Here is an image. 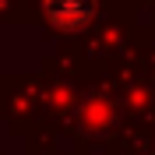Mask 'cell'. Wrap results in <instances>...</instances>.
Wrapping results in <instances>:
<instances>
[{
  "mask_svg": "<svg viewBox=\"0 0 155 155\" xmlns=\"http://www.w3.org/2000/svg\"><path fill=\"white\" fill-rule=\"evenodd\" d=\"M46 11L60 28H78L92 18V0H46Z\"/></svg>",
  "mask_w": 155,
  "mask_h": 155,
  "instance_id": "6da1fadb",
  "label": "cell"
}]
</instances>
